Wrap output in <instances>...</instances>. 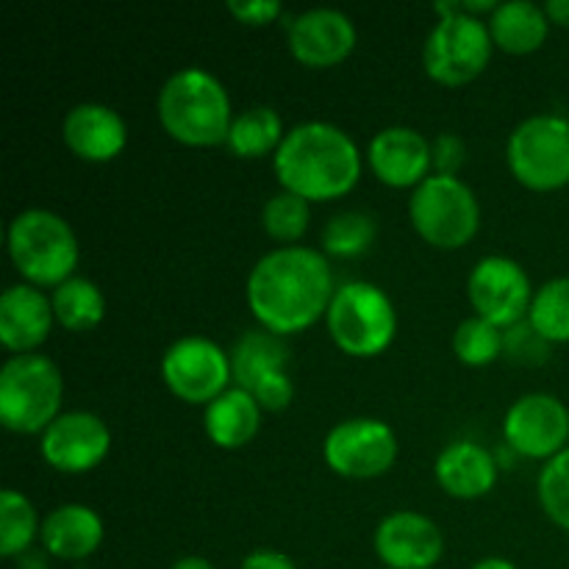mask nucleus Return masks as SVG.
I'll list each match as a JSON object with an SVG mask.
<instances>
[{
    "mask_svg": "<svg viewBox=\"0 0 569 569\" xmlns=\"http://www.w3.org/2000/svg\"><path fill=\"white\" fill-rule=\"evenodd\" d=\"M333 295L337 287L328 256L300 244L261 256L244 287L256 322L276 337H292L322 320Z\"/></svg>",
    "mask_w": 569,
    "mask_h": 569,
    "instance_id": "f257e3e1",
    "label": "nucleus"
},
{
    "mask_svg": "<svg viewBox=\"0 0 569 569\" xmlns=\"http://www.w3.org/2000/svg\"><path fill=\"white\" fill-rule=\"evenodd\" d=\"M361 167L365 156L353 137L322 120L289 128L281 148L272 156V170L281 189L309 203H326L353 192L361 181Z\"/></svg>",
    "mask_w": 569,
    "mask_h": 569,
    "instance_id": "f03ea898",
    "label": "nucleus"
},
{
    "mask_svg": "<svg viewBox=\"0 0 569 569\" xmlns=\"http://www.w3.org/2000/svg\"><path fill=\"white\" fill-rule=\"evenodd\" d=\"M156 114L167 137L187 148L226 144L233 122L228 89L203 67H183L172 72L156 100Z\"/></svg>",
    "mask_w": 569,
    "mask_h": 569,
    "instance_id": "7ed1b4c3",
    "label": "nucleus"
},
{
    "mask_svg": "<svg viewBox=\"0 0 569 569\" xmlns=\"http://www.w3.org/2000/svg\"><path fill=\"white\" fill-rule=\"evenodd\" d=\"M9 259L26 283L39 289H56L76 278L78 250L76 231L61 214L48 209H26L9 222L6 233Z\"/></svg>",
    "mask_w": 569,
    "mask_h": 569,
    "instance_id": "20e7f679",
    "label": "nucleus"
},
{
    "mask_svg": "<svg viewBox=\"0 0 569 569\" xmlns=\"http://www.w3.org/2000/svg\"><path fill=\"white\" fill-rule=\"evenodd\" d=\"M61 400L64 378L48 356H11L0 367V422L6 431L42 437L61 417Z\"/></svg>",
    "mask_w": 569,
    "mask_h": 569,
    "instance_id": "39448f33",
    "label": "nucleus"
},
{
    "mask_svg": "<svg viewBox=\"0 0 569 569\" xmlns=\"http://www.w3.org/2000/svg\"><path fill=\"white\" fill-rule=\"evenodd\" d=\"M328 333L342 353L376 359L398 333V311L389 295L370 281H348L337 287L326 315Z\"/></svg>",
    "mask_w": 569,
    "mask_h": 569,
    "instance_id": "423d86ee",
    "label": "nucleus"
},
{
    "mask_svg": "<svg viewBox=\"0 0 569 569\" xmlns=\"http://www.w3.org/2000/svg\"><path fill=\"white\" fill-rule=\"evenodd\" d=\"M409 220L426 244L437 250H459L476 239L481 228V206L459 176L433 172L411 192Z\"/></svg>",
    "mask_w": 569,
    "mask_h": 569,
    "instance_id": "0eeeda50",
    "label": "nucleus"
},
{
    "mask_svg": "<svg viewBox=\"0 0 569 569\" xmlns=\"http://www.w3.org/2000/svg\"><path fill=\"white\" fill-rule=\"evenodd\" d=\"M506 161L531 192H556L569 183V120L537 114L522 120L506 144Z\"/></svg>",
    "mask_w": 569,
    "mask_h": 569,
    "instance_id": "6e6552de",
    "label": "nucleus"
},
{
    "mask_svg": "<svg viewBox=\"0 0 569 569\" xmlns=\"http://www.w3.org/2000/svg\"><path fill=\"white\" fill-rule=\"evenodd\" d=\"M492 33L478 17H439L422 44V67L442 87H465L476 81L492 59Z\"/></svg>",
    "mask_w": 569,
    "mask_h": 569,
    "instance_id": "1a4fd4ad",
    "label": "nucleus"
},
{
    "mask_svg": "<svg viewBox=\"0 0 569 569\" xmlns=\"http://www.w3.org/2000/svg\"><path fill=\"white\" fill-rule=\"evenodd\" d=\"M400 453L398 433L376 417H350L333 426L322 442L328 470L350 481H372L387 476Z\"/></svg>",
    "mask_w": 569,
    "mask_h": 569,
    "instance_id": "9d476101",
    "label": "nucleus"
},
{
    "mask_svg": "<svg viewBox=\"0 0 569 569\" xmlns=\"http://www.w3.org/2000/svg\"><path fill=\"white\" fill-rule=\"evenodd\" d=\"M161 378L183 403L209 406L231 389V353H226L214 339L181 337L161 356Z\"/></svg>",
    "mask_w": 569,
    "mask_h": 569,
    "instance_id": "9b49d317",
    "label": "nucleus"
},
{
    "mask_svg": "<svg viewBox=\"0 0 569 569\" xmlns=\"http://www.w3.org/2000/svg\"><path fill=\"white\" fill-rule=\"evenodd\" d=\"M467 298L481 320L511 328L528 320L533 287L528 272L509 256H483L467 278Z\"/></svg>",
    "mask_w": 569,
    "mask_h": 569,
    "instance_id": "f8f14e48",
    "label": "nucleus"
},
{
    "mask_svg": "<svg viewBox=\"0 0 569 569\" xmlns=\"http://www.w3.org/2000/svg\"><path fill=\"white\" fill-rule=\"evenodd\" d=\"M503 439L506 448L522 459H556L561 450L569 448V409L556 395H522L506 411Z\"/></svg>",
    "mask_w": 569,
    "mask_h": 569,
    "instance_id": "ddd939ff",
    "label": "nucleus"
},
{
    "mask_svg": "<svg viewBox=\"0 0 569 569\" xmlns=\"http://www.w3.org/2000/svg\"><path fill=\"white\" fill-rule=\"evenodd\" d=\"M111 450V431L92 411H67L39 437L44 465L64 476L94 470Z\"/></svg>",
    "mask_w": 569,
    "mask_h": 569,
    "instance_id": "4468645a",
    "label": "nucleus"
},
{
    "mask_svg": "<svg viewBox=\"0 0 569 569\" xmlns=\"http://www.w3.org/2000/svg\"><path fill=\"white\" fill-rule=\"evenodd\" d=\"M372 548L387 569H433L445 556V533L420 511H392L378 522Z\"/></svg>",
    "mask_w": 569,
    "mask_h": 569,
    "instance_id": "2eb2a0df",
    "label": "nucleus"
},
{
    "mask_svg": "<svg viewBox=\"0 0 569 569\" xmlns=\"http://www.w3.org/2000/svg\"><path fill=\"white\" fill-rule=\"evenodd\" d=\"M359 33L353 20L339 9H309L292 17L287 31L289 53L311 70H328L350 59Z\"/></svg>",
    "mask_w": 569,
    "mask_h": 569,
    "instance_id": "dca6fc26",
    "label": "nucleus"
},
{
    "mask_svg": "<svg viewBox=\"0 0 569 569\" xmlns=\"http://www.w3.org/2000/svg\"><path fill=\"white\" fill-rule=\"evenodd\" d=\"M367 164L387 187L417 189L433 176V150L417 128L389 126L370 139Z\"/></svg>",
    "mask_w": 569,
    "mask_h": 569,
    "instance_id": "f3484780",
    "label": "nucleus"
},
{
    "mask_svg": "<svg viewBox=\"0 0 569 569\" xmlns=\"http://www.w3.org/2000/svg\"><path fill=\"white\" fill-rule=\"evenodd\" d=\"M67 150L89 164L114 161L128 144V126L120 111L106 103H78L61 122Z\"/></svg>",
    "mask_w": 569,
    "mask_h": 569,
    "instance_id": "a211bd4d",
    "label": "nucleus"
},
{
    "mask_svg": "<svg viewBox=\"0 0 569 569\" xmlns=\"http://www.w3.org/2000/svg\"><path fill=\"white\" fill-rule=\"evenodd\" d=\"M56 315L48 295L31 283H14L0 295V342L9 353H37L48 342Z\"/></svg>",
    "mask_w": 569,
    "mask_h": 569,
    "instance_id": "6ab92c4d",
    "label": "nucleus"
},
{
    "mask_svg": "<svg viewBox=\"0 0 569 569\" xmlns=\"http://www.w3.org/2000/svg\"><path fill=\"white\" fill-rule=\"evenodd\" d=\"M433 478L445 495L456 500H478L498 483V459L483 445L450 442L433 461Z\"/></svg>",
    "mask_w": 569,
    "mask_h": 569,
    "instance_id": "aec40b11",
    "label": "nucleus"
},
{
    "mask_svg": "<svg viewBox=\"0 0 569 569\" xmlns=\"http://www.w3.org/2000/svg\"><path fill=\"white\" fill-rule=\"evenodd\" d=\"M103 520L94 509L83 503H67L50 511L42 520L44 553L59 561H83L103 542Z\"/></svg>",
    "mask_w": 569,
    "mask_h": 569,
    "instance_id": "412c9836",
    "label": "nucleus"
},
{
    "mask_svg": "<svg viewBox=\"0 0 569 569\" xmlns=\"http://www.w3.org/2000/svg\"><path fill=\"white\" fill-rule=\"evenodd\" d=\"M261 415H264V409H261L253 395L239 387H231L206 406V437L211 439V445L222 450H239L253 442V437L261 428Z\"/></svg>",
    "mask_w": 569,
    "mask_h": 569,
    "instance_id": "4be33fe9",
    "label": "nucleus"
},
{
    "mask_svg": "<svg viewBox=\"0 0 569 569\" xmlns=\"http://www.w3.org/2000/svg\"><path fill=\"white\" fill-rule=\"evenodd\" d=\"M289 367V348L283 337L264 331H248L237 339L231 350L233 387L253 395L270 378L283 376Z\"/></svg>",
    "mask_w": 569,
    "mask_h": 569,
    "instance_id": "5701e85b",
    "label": "nucleus"
},
{
    "mask_svg": "<svg viewBox=\"0 0 569 569\" xmlns=\"http://www.w3.org/2000/svg\"><path fill=\"white\" fill-rule=\"evenodd\" d=\"M489 33H492L495 48L511 56L537 53L550 33V20L545 14V6L531 0H509L498 3V9L489 17Z\"/></svg>",
    "mask_w": 569,
    "mask_h": 569,
    "instance_id": "b1692460",
    "label": "nucleus"
},
{
    "mask_svg": "<svg viewBox=\"0 0 569 569\" xmlns=\"http://www.w3.org/2000/svg\"><path fill=\"white\" fill-rule=\"evenodd\" d=\"M283 137L287 131H283L281 114L272 106H253L233 117L226 148L239 159H261L267 153L276 156Z\"/></svg>",
    "mask_w": 569,
    "mask_h": 569,
    "instance_id": "393cba45",
    "label": "nucleus"
},
{
    "mask_svg": "<svg viewBox=\"0 0 569 569\" xmlns=\"http://www.w3.org/2000/svg\"><path fill=\"white\" fill-rule=\"evenodd\" d=\"M56 322L70 333H89L103 322L106 295L89 278H70L50 295Z\"/></svg>",
    "mask_w": 569,
    "mask_h": 569,
    "instance_id": "a878e982",
    "label": "nucleus"
},
{
    "mask_svg": "<svg viewBox=\"0 0 569 569\" xmlns=\"http://www.w3.org/2000/svg\"><path fill=\"white\" fill-rule=\"evenodd\" d=\"M39 533H42V522L31 500L17 489H3L0 492V556L20 559L31 550Z\"/></svg>",
    "mask_w": 569,
    "mask_h": 569,
    "instance_id": "bb28decb",
    "label": "nucleus"
},
{
    "mask_svg": "<svg viewBox=\"0 0 569 569\" xmlns=\"http://www.w3.org/2000/svg\"><path fill=\"white\" fill-rule=\"evenodd\" d=\"M378 237V222L367 211H339L322 228V250L333 259H356L367 253Z\"/></svg>",
    "mask_w": 569,
    "mask_h": 569,
    "instance_id": "cd10ccee",
    "label": "nucleus"
},
{
    "mask_svg": "<svg viewBox=\"0 0 569 569\" xmlns=\"http://www.w3.org/2000/svg\"><path fill=\"white\" fill-rule=\"evenodd\" d=\"M528 322L548 345L569 342V278H553L533 292Z\"/></svg>",
    "mask_w": 569,
    "mask_h": 569,
    "instance_id": "c85d7f7f",
    "label": "nucleus"
},
{
    "mask_svg": "<svg viewBox=\"0 0 569 569\" xmlns=\"http://www.w3.org/2000/svg\"><path fill=\"white\" fill-rule=\"evenodd\" d=\"M503 328L472 315L456 326L453 353L465 367H489L503 356Z\"/></svg>",
    "mask_w": 569,
    "mask_h": 569,
    "instance_id": "c756f323",
    "label": "nucleus"
},
{
    "mask_svg": "<svg viewBox=\"0 0 569 569\" xmlns=\"http://www.w3.org/2000/svg\"><path fill=\"white\" fill-rule=\"evenodd\" d=\"M311 222V203L309 200L298 198V194L281 189L278 194H272L270 200L261 209V228L270 239L281 242L283 248L295 244L298 239H303V233L309 231Z\"/></svg>",
    "mask_w": 569,
    "mask_h": 569,
    "instance_id": "7c9ffc66",
    "label": "nucleus"
},
{
    "mask_svg": "<svg viewBox=\"0 0 569 569\" xmlns=\"http://www.w3.org/2000/svg\"><path fill=\"white\" fill-rule=\"evenodd\" d=\"M537 495L548 520L569 533V448L561 450L556 459L545 461Z\"/></svg>",
    "mask_w": 569,
    "mask_h": 569,
    "instance_id": "2f4dec72",
    "label": "nucleus"
},
{
    "mask_svg": "<svg viewBox=\"0 0 569 569\" xmlns=\"http://www.w3.org/2000/svg\"><path fill=\"white\" fill-rule=\"evenodd\" d=\"M506 342H503V356L520 361V365H542L548 359L550 345L539 337L531 328V322L522 320L517 326L506 328Z\"/></svg>",
    "mask_w": 569,
    "mask_h": 569,
    "instance_id": "473e14b6",
    "label": "nucleus"
},
{
    "mask_svg": "<svg viewBox=\"0 0 569 569\" xmlns=\"http://www.w3.org/2000/svg\"><path fill=\"white\" fill-rule=\"evenodd\" d=\"M433 150V170L439 176H459L461 167L467 164V144L459 133H439L431 142Z\"/></svg>",
    "mask_w": 569,
    "mask_h": 569,
    "instance_id": "72a5a7b5",
    "label": "nucleus"
},
{
    "mask_svg": "<svg viewBox=\"0 0 569 569\" xmlns=\"http://www.w3.org/2000/svg\"><path fill=\"white\" fill-rule=\"evenodd\" d=\"M228 11L242 26L261 28L276 22L283 14V6L278 0H228Z\"/></svg>",
    "mask_w": 569,
    "mask_h": 569,
    "instance_id": "f704fd0d",
    "label": "nucleus"
},
{
    "mask_svg": "<svg viewBox=\"0 0 569 569\" xmlns=\"http://www.w3.org/2000/svg\"><path fill=\"white\" fill-rule=\"evenodd\" d=\"M239 569H298V565H295L287 553H281V550L259 548L253 550V553L244 556Z\"/></svg>",
    "mask_w": 569,
    "mask_h": 569,
    "instance_id": "c9c22d12",
    "label": "nucleus"
},
{
    "mask_svg": "<svg viewBox=\"0 0 569 569\" xmlns=\"http://www.w3.org/2000/svg\"><path fill=\"white\" fill-rule=\"evenodd\" d=\"M545 14H548L550 26L569 28V0H548L545 3Z\"/></svg>",
    "mask_w": 569,
    "mask_h": 569,
    "instance_id": "e433bc0d",
    "label": "nucleus"
},
{
    "mask_svg": "<svg viewBox=\"0 0 569 569\" xmlns=\"http://www.w3.org/2000/svg\"><path fill=\"white\" fill-rule=\"evenodd\" d=\"M170 569H214V565L209 559H203V556H183Z\"/></svg>",
    "mask_w": 569,
    "mask_h": 569,
    "instance_id": "4c0bfd02",
    "label": "nucleus"
},
{
    "mask_svg": "<svg viewBox=\"0 0 569 569\" xmlns=\"http://www.w3.org/2000/svg\"><path fill=\"white\" fill-rule=\"evenodd\" d=\"M470 569H517L509 559H500V556H489V559H481L478 565H472Z\"/></svg>",
    "mask_w": 569,
    "mask_h": 569,
    "instance_id": "58836bf2",
    "label": "nucleus"
}]
</instances>
